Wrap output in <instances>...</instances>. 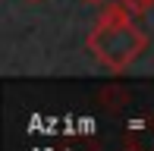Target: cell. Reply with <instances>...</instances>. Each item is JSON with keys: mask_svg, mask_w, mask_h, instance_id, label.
<instances>
[{"mask_svg": "<svg viewBox=\"0 0 154 151\" xmlns=\"http://www.w3.org/2000/svg\"><path fill=\"white\" fill-rule=\"evenodd\" d=\"M138 16H132L123 3H110L88 32L85 47L107 72H123L148 51V35L138 29Z\"/></svg>", "mask_w": 154, "mask_h": 151, "instance_id": "6da1fadb", "label": "cell"}, {"mask_svg": "<svg viewBox=\"0 0 154 151\" xmlns=\"http://www.w3.org/2000/svg\"><path fill=\"white\" fill-rule=\"evenodd\" d=\"M120 3L132 13V16H145V13L154 10V0H120Z\"/></svg>", "mask_w": 154, "mask_h": 151, "instance_id": "7a4b0ae2", "label": "cell"}, {"mask_svg": "<svg viewBox=\"0 0 154 151\" xmlns=\"http://www.w3.org/2000/svg\"><path fill=\"white\" fill-rule=\"evenodd\" d=\"M82 3H88V6H101V3H107V0H82Z\"/></svg>", "mask_w": 154, "mask_h": 151, "instance_id": "3957f363", "label": "cell"}]
</instances>
